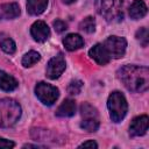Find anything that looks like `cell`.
Listing matches in <instances>:
<instances>
[{
	"instance_id": "1",
	"label": "cell",
	"mask_w": 149,
	"mask_h": 149,
	"mask_svg": "<svg viewBox=\"0 0 149 149\" xmlns=\"http://www.w3.org/2000/svg\"><path fill=\"white\" fill-rule=\"evenodd\" d=\"M118 77L132 92H144L149 86V70L146 66L125 65L118 71Z\"/></svg>"
},
{
	"instance_id": "2",
	"label": "cell",
	"mask_w": 149,
	"mask_h": 149,
	"mask_svg": "<svg viewBox=\"0 0 149 149\" xmlns=\"http://www.w3.org/2000/svg\"><path fill=\"white\" fill-rule=\"evenodd\" d=\"M21 116V107L13 99H0V128L14 126Z\"/></svg>"
},
{
	"instance_id": "3",
	"label": "cell",
	"mask_w": 149,
	"mask_h": 149,
	"mask_svg": "<svg viewBox=\"0 0 149 149\" xmlns=\"http://www.w3.org/2000/svg\"><path fill=\"white\" fill-rule=\"evenodd\" d=\"M123 5L125 0H95L97 12L108 22L123 19Z\"/></svg>"
},
{
	"instance_id": "4",
	"label": "cell",
	"mask_w": 149,
	"mask_h": 149,
	"mask_svg": "<svg viewBox=\"0 0 149 149\" xmlns=\"http://www.w3.org/2000/svg\"><path fill=\"white\" fill-rule=\"evenodd\" d=\"M107 107L109 111V116L112 121L120 122L127 114L128 105L125 95L121 92H112L107 100Z\"/></svg>"
},
{
	"instance_id": "5",
	"label": "cell",
	"mask_w": 149,
	"mask_h": 149,
	"mask_svg": "<svg viewBox=\"0 0 149 149\" xmlns=\"http://www.w3.org/2000/svg\"><path fill=\"white\" fill-rule=\"evenodd\" d=\"M35 93L40 101L48 106H51L54 102H56V100L59 97L58 88L44 81H41L35 86Z\"/></svg>"
},
{
	"instance_id": "6",
	"label": "cell",
	"mask_w": 149,
	"mask_h": 149,
	"mask_svg": "<svg viewBox=\"0 0 149 149\" xmlns=\"http://www.w3.org/2000/svg\"><path fill=\"white\" fill-rule=\"evenodd\" d=\"M102 44L107 49L111 58H121L125 55L127 48L126 38L119 36H109L105 40Z\"/></svg>"
},
{
	"instance_id": "7",
	"label": "cell",
	"mask_w": 149,
	"mask_h": 149,
	"mask_svg": "<svg viewBox=\"0 0 149 149\" xmlns=\"http://www.w3.org/2000/svg\"><path fill=\"white\" fill-rule=\"evenodd\" d=\"M65 59L62 54L52 57L47 65V77L50 79H57L65 70Z\"/></svg>"
},
{
	"instance_id": "8",
	"label": "cell",
	"mask_w": 149,
	"mask_h": 149,
	"mask_svg": "<svg viewBox=\"0 0 149 149\" xmlns=\"http://www.w3.org/2000/svg\"><path fill=\"white\" fill-rule=\"evenodd\" d=\"M149 125V119L147 115H140L133 119L129 126V135L130 136H142L147 133Z\"/></svg>"
},
{
	"instance_id": "9",
	"label": "cell",
	"mask_w": 149,
	"mask_h": 149,
	"mask_svg": "<svg viewBox=\"0 0 149 149\" xmlns=\"http://www.w3.org/2000/svg\"><path fill=\"white\" fill-rule=\"evenodd\" d=\"M30 34L36 42H45L50 36V29L43 21H36L30 27Z\"/></svg>"
},
{
	"instance_id": "10",
	"label": "cell",
	"mask_w": 149,
	"mask_h": 149,
	"mask_svg": "<svg viewBox=\"0 0 149 149\" xmlns=\"http://www.w3.org/2000/svg\"><path fill=\"white\" fill-rule=\"evenodd\" d=\"M88 55L92 59H94L99 65H105L111 61V56L107 51V49L105 48L104 44L98 43L95 44L93 48L90 49Z\"/></svg>"
},
{
	"instance_id": "11",
	"label": "cell",
	"mask_w": 149,
	"mask_h": 149,
	"mask_svg": "<svg viewBox=\"0 0 149 149\" xmlns=\"http://www.w3.org/2000/svg\"><path fill=\"white\" fill-rule=\"evenodd\" d=\"M76 113V102L71 99H65L56 111V115L61 118H70Z\"/></svg>"
},
{
	"instance_id": "12",
	"label": "cell",
	"mask_w": 149,
	"mask_h": 149,
	"mask_svg": "<svg viewBox=\"0 0 149 149\" xmlns=\"http://www.w3.org/2000/svg\"><path fill=\"white\" fill-rule=\"evenodd\" d=\"M147 5L142 0H134L129 7V16L133 20H139L147 14Z\"/></svg>"
},
{
	"instance_id": "13",
	"label": "cell",
	"mask_w": 149,
	"mask_h": 149,
	"mask_svg": "<svg viewBox=\"0 0 149 149\" xmlns=\"http://www.w3.org/2000/svg\"><path fill=\"white\" fill-rule=\"evenodd\" d=\"M63 44L69 51H73L84 45V40L78 34H69L63 40Z\"/></svg>"
},
{
	"instance_id": "14",
	"label": "cell",
	"mask_w": 149,
	"mask_h": 149,
	"mask_svg": "<svg viewBox=\"0 0 149 149\" xmlns=\"http://www.w3.org/2000/svg\"><path fill=\"white\" fill-rule=\"evenodd\" d=\"M17 85H19L17 80L13 76H10L7 72L0 70V88L1 90L9 92V91L15 90L17 87Z\"/></svg>"
},
{
	"instance_id": "15",
	"label": "cell",
	"mask_w": 149,
	"mask_h": 149,
	"mask_svg": "<svg viewBox=\"0 0 149 149\" xmlns=\"http://www.w3.org/2000/svg\"><path fill=\"white\" fill-rule=\"evenodd\" d=\"M48 5V0H28L27 1V12L30 15L42 14Z\"/></svg>"
},
{
	"instance_id": "16",
	"label": "cell",
	"mask_w": 149,
	"mask_h": 149,
	"mask_svg": "<svg viewBox=\"0 0 149 149\" xmlns=\"http://www.w3.org/2000/svg\"><path fill=\"white\" fill-rule=\"evenodd\" d=\"M1 16L3 19H15L20 15V7L16 2H9V3H3L1 7Z\"/></svg>"
},
{
	"instance_id": "17",
	"label": "cell",
	"mask_w": 149,
	"mask_h": 149,
	"mask_svg": "<svg viewBox=\"0 0 149 149\" xmlns=\"http://www.w3.org/2000/svg\"><path fill=\"white\" fill-rule=\"evenodd\" d=\"M41 59V56L37 51H28L23 57H22V65L24 68H29V66H33L35 63H37L38 61Z\"/></svg>"
},
{
	"instance_id": "18",
	"label": "cell",
	"mask_w": 149,
	"mask_h": 149,
	"mask_svg": "<svg viewBox=\"0 0 149 149\" xmlns=\"http://www.w3.org/2000/svg\"><path fill=\"white\" fill-rule=\"evenodd\" d=\"M80 127L84 130H87L90 133L97 132L99 128V120L98 118H84L80 123Z\"/></svg>"
},
{
	"instance_id": "19",
	"label": "cell",
	"mask_w": 149,
	"mask_h": 149,
	"mask_svg": "<svg viewBox=\"0 0 149 149\" xmlns=\"http://www.w3.org/2000/svg\"><path fill=\"white\" fill-rule=\"evenodd\" d=\"M0 47H1V49H2L6 54H9V55L14 54L15 50H16L15 42H14L10 37H8V36L1 37V40H0Z\"/></svg>"
},
{
	"instance_id": "20",
	"label": "cell",
	"mask_w": 149,
	"mask_h": 149,
	"mask_svg": "<svg viewBox=\"0 0 149 149\" xmlns=\"http://www.w3.org/2000/svg\"><path fill=\"white\" fill-rule=\"evenodd\" d=\"M79 29L85 31V33H93L95 30V21L92 16H87L85 17L80 23H79Z\"/></svg>"
},
{
	"instance_id": "21",
	"label": "cell",
	"mask_w": 149,
	"mask_h": 149,
	"mask_svg": "<svg viewBox=\"0 0 149 149\" xmlns=\"http://www.w3.org/2000/svg\"><path fill=\"white\" fill-rule=\"evenodd\" d=\"M80 114L84 118H98V112L97 109L91 106L90 104H83L80 106Z\"/></svg>"
},
{
	"instance_id": "22",
	"label": "cell",
	"mask_w": 149,
	"mask_h": 149,
	"mask_svg": "<svg viewBox=\"0 0 149 149\" xmlns=\"http://www.w3.org/2000/svg\"><path fill=\"white\" fill-rule=\"evenodd\" d=\"M136 38L140 41V43L143 47H147L148 41H149V35H148V29L142 27L136 31Z\"/></svg>"
},
{
	"instance_id": "23",
	"label": "cell",
	"mask_w": 149,
	"mask_h": 149,
	"mask_svg": "<svg viewBox=\"0 0 149 149\" xmlns=\"http://www.w3.org/2000/svg\"><path fill=\"white\" fill-rule=\"evenodd\" d=\"M81 87H83V83L80 81V80H72L70 84H69V86H68V92L70 93V94H78V93H80V91H81Z\"/></svg>"
},
{
	"instance_id": "24",
	"label": "cell",
	"mask_w": 149,
	"mask_h": 149,
	"mask_svg": "<svg viewBox=\"0 0 149 149\" xmlns=\"http://www.w3.org/2000/svg\"><path fill=\"white\" fill-rule=\"evenodd\" d=\"M54 28L57 33H63L64 30L68 29V24L62 20H56L54 21Z\"/></svg>"
},
{
	"instance_id": "25",
	"label": "cell",
	"mask_w": 149,
	"mask_h": 149,
	"mask_svg": "<svg viewBox=\"0 0 149 149\" xmlns=\"http://www.w3.org/2000/svg\"><path fill=\"white\" fill-rule=\"evenodd\" d=\"M14 146H15V143H14V142H12V141H9V140H6V139L0 137V149H2V148H13Z\"/></svg>"
},
{
	"instance_id": "26",
	"label": "cell",
	"mask_w": 149,
	"mask_h": 149,
	"mask_svg": "<svg viewBox=\"0 0 149 149\" xmlns=\"http://www.w3.org/2000/svg\"><path fill=\"white\" fill-rule=\"evenodd\" d=\"M87 147H90V148H98V144L93 140H91V141H86V142H84V143H81L79 146V148H87Z\"/></svg>"
},
{
	"instance_id": "27",
	"label": "cell",
	"mask_w": 149,
	"mask_h": 149,
	"mask_svg": "<svg viewBox=\"0 0 149 149\" xmlns=\"http://www.w3.org/2000/svg\"><path fill=\"white\" fill-rule=\"evenodd\" d=\"M64 3H68V5H70V3H73L76 0H62Z\"/></svg>"
}]
</instances>
